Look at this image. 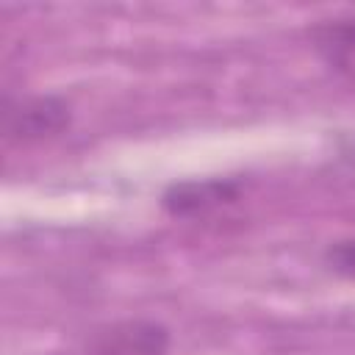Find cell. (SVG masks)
Returning <instances> with one entry per match:
<instances>
[{
  "mask_svg": "<svg viewBox=\"0 0 355 355\" xmlns=\"http://www.w3.org/2000/svg\"><path fill=\"white\" fill-rule=\"evenodd\" d=\"M169 336L155 322H122L94 338L97 355H164Z\"/></svg>",
  "mask_w": 355,
  "mask_h": 355,
  "instance_id": "3",
  "label": "cell"
},
{
  "mask_svg": "<svg viewBox=\"0 0 355 355\" xmlns=\"http://www.w3.org/2000/svg\"><path fill=\"white\" fill-rule=\"evenodd\" d=\"M239 180L233 178H194V180H180L172 183L161 202L172 216H200L208 214L219 205H227L239 197Z\"/></svg>",
  "mask_w": 355,
  "mask_h": 355,
  "instance_id": "2",
  "label": "cell"
},
{
  "mask_svg": "<svg viewBox=\"0 0 355 355\" xmlns=\"http://www.w3.org/2000/svg\"><path fill=\"white\" fill-rule=\"evenodd\" d=\"M69 103L53 94H36L22 100H6L3 133L11 141H39L61 133L69 125Z\"/></svg>",
  "mask_w": 355,
  "mask_h": 355,
  "instance_id": "1",
  "label": "cell"
},
{
  "mask_svg": "<svg viewBox=\"0 0 355 355\" xmlns=\"http://www.w3.org/2000/svg\"><path fill=\"white\" fill-rule=\"evenodd\" d=\"M316 53L327 67L355 80V19H327L311 31Z\"/></svg>",
  "mask_w": 355,
  "mask_h": 355,
  "instance_id": "4",
  "label": "cell"
},
{
  "mask_svg": "<svg viewBox=\"0 0 355 355\" xmlns=\"http://www.w3.org/2000/svg\"><path fill=\"white\" fill-rule=\"evenodd\" d=\"M330 269H336L338 275H347V277H355V239H347V241H336L327 247L324 252Z\"/></svg>",
  "mask_w": 355,
  "mask_h": 355,
  "instance_id": "5",
  "label": "cell"
}]
</instances>
